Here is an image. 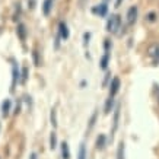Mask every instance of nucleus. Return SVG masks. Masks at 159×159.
<instances>
[{
	"instance_id": "1",
	"label": "nucleus",
	"mask_w": 159,
	"mask_h": 159,
	"mask_svg": "<svg viewBox=\"0 0 159 159\" xmlns=\"http://www.w3.org/2000/svg\"><path fill=\"white\" fill-rule=\"evenodd\" d=\"M120 26H121L120 16H118V15H114V16H111L110 20H108V24H107V31H108V32H112V34H117Z\"/></svg>"
},
{
	"instance_id": "2",
	"label": "nucleus",
	"mask_w": 159,
	"mask_h": 159,
	"mask_svg": "<svg viewBox=\"0 0 159 159\" xmlns=\"http://www.w3.org/2000/svg\"><path fill=\"white\" fill-rule=\"evenodd\" d=\"M120 89V79L114 77L112 82H111V89H110V98H114L117 95V92Z\"/></svg>"
},
{
	"instance_id": "3",
	"label": "nucleus",
	"mask_w": 159,
	"mask_h": 159,
	"mask_svg": "<svg viewBox=\"0 0 159 159\" xmlns=\"http://www.w3.org/2000/svg\"><path fill=\"white\" fill-rule=\"evenodd\" d=\"M136 18H137V7H136V6H133V7H130V9H129V12H127V22H129L130 25L134 24Z\"/></svg>"
},
{
	"instance_id": "4",
	"label": "nucleus",
	"mask_w": 159,
	"mask_h": 159,
	"mask_svg": "<svg viewBox=\"0 0 159 159\" xmlns=\"http://www.w3.org/2000/svg\"><path fill=\"white\" fill-rule=\"evenodd\" d=\"M148 54L155 60H159V44H152L148 50Z\"/></svg>"
},
{
	"instance_id": "5",
	"label": "nucleus",
	"mask_w": 159,
	"mask_h": 159,
	"mask_svg": "<svg viewBox=\"0 0 159 159\" xmlns=\"http://www.w3.org/2000/svg\"><path fill=\"white\" fill-rule=\"evenodd\" d=\"M58 31H60V37H61L63 39H67L69 38V29H67V25L64 24V22H60Z\"/></svg>"
},
{
	"instance_id": "6",
	"label": "nucleus",
	"mask_w": 159,
	"mask_h": 159,
	"mask_svg": "<svg viewBox=\"0 0 159 159\" xmlns=\"http://www.w3.org/2000/svg\"><path fill=\"white\" fill-rule=\"evenodd\" d=\"M61 156L63 159H70V150H69V145L66 142L61 143Z\"/></svg>"
},
{
	"instance_id": "7",
	"label": "nucleus",
	"mask_w": 159,
	"mask_h": 159,
	"mask_svg": "<svg viewBox=\"0 0 159 159\" xmlns=\"http://www.w3.org/2000/svg\"><path fill=\"white\" fill-rule=\"evenodd\" d=\"M51 7H53V0H44L43 12H44V15H45V16H47V15H50V10H51Z\"/></svg>"
},
{
	"instance_id": "8",
	"label": "nucleus",
	"mask_w": 159,
	"mask_h": 159,
	"mask_svg": "<svg viewBox=\"0 0 159 159\" xmlns=\"http://www.w3.org/2000/svg\"><path fill=\"white\" fill-rule=\"evenodd\" d=\"M18 35H19V38L24 41L26 38V28H25V25H18Z\"/></svg>"
},
{
	"instance_id": "9",
	"label": "nucleus",
	"mask_w": 159,
	"mask_h": 159,
	"mask_svg": "<svg viewBox=\"0 0 159 159\" xmlns=\"http://www.w3.org/2000/svg\"><path fill=\"white\" fill-rule=\"evenodd\" d=\"M9 110H10V101L9 99H6V101L2 104V114L6 117L7 114H9Z\"/></svg>"
},
{
	"instance_id": "10",
	"label": "nucleus",
	"mask_w": 159,
	"mask_h": 159,
	"mask_svg": "<svg viewBox=\"0 0 159 159\" xmlns=\"http://www.w3.org/2000/svg\"><path fill=\"white\" fill-rule=\"evenodd\" d=\"M104 146H105V136L99 134V137L97 139V148L98 149H104Z\"/></svg>"
},
{
	"instance_id": "11",
	"label": "nucleus",
	"mask_w": 159,
	"mask_h": 159,
	"mask_svg": "<svg viewBox=\"0 0 159 159\" xmlns=\"http://www.w3.org/2000/svg\"><path fill=\"white\" fill-rule=\"evenodd\" d=\"M117 159H124V143H123V142L118 145V150H117Z\"/></svg>"
},
{
	"instance_id": "12",
	"label": "nucleus",
	"mask_w": 159,
	"mask_h": 159,
	"mask_svg": "<svg viewBox=\"0 0 159 159\" xmlns=\"http://www.w3.org/2000/svg\"><path fill=\"white\" fill-rule=\"evenodd\" d=\"M93 12H97V13H99L101 16H104V15L107 13V5L105 3H102V5H99V7L93 9Z\"/></svg>"
},
{
	"instance_id": "13",
	"label": "nucleus",
	"mask_w": 159,
	"mask_h": 159,
	"mask_svg": "<svg viewBox=\"0 0 159 159\" xmlns=\"http://www.w3.org/2000/svg\"><path fill=\"white\" fill-rule=\"evenodd\" d=\"M16 80H19V72H18V67H16V64L13 66V82H12V89L15 88L16 85Z\"/></svg>"
},
{
	"instance_id": "14",
	"label": "nucleus",
	"mask_w": 159,
	"mask_h": 159,
	"mask_svg": "<svg viewBox=\"0 0 159 159\" xmlns=\"http://www.w3.org/2000/svg\"><path fill=\"white\" fill-rule=\"evenodd\" d=\"M118 118H120V108L117 107L116 116H114V127H112V131H116V130H117V125H118Z\"/></svg>"
},
{
	"instance_id": "15",
	"label": "nucleus",
	"mask_w": 159,
	"mask_h": 159,
	"mask_svg": "<svg viewBox=\"0 0 159 159\" xmlns=\"http://www.w3.org/2000/svg\"><path fill=\"white\" fill-rule=\"evenodd\" d=\"M56 146H57V136H56V133H51V137H50V148L54 149Z\"/></svg>"
},
{
	"instance_id": "16",
	"label": "nucleus",
	"mask_w": 159,
	"mask_h": 159,
	"mask_svg": "<svg viewBox=\"0 0 159 159\" xmlns=\"http://www.w3.org/2000/svg\"><path fill=\"white\" fill-rule=\"evenodd\" d=\"M77 159H86V149H85V145H80V149H79V156Z\"/></svg>"
},
{
	"instance_id": "17",
	"label": "nucleus",
	"mask_w": 159,
	"mask_h": 159,
	"mask_svg": "<svg viewBox=\"0 0 159 159\" xmlns=\"http://www.w3.org/2000/svg\"><path fill=\"white\" fill-rule=\"evenodd\" d=\"M108 57H110V54H108V53H105V56L102 57V60H101V67L102 69H107V64H108Z\"/></svg>"
},
{
	"instance_id": "18",
	"label": "nucleus",
	"mask_w": 159,
	"mask_h": 159,
	"mask_svg": "<svg viewBox=\"0 0 159 159\" xmlns=\"http://www.w3.org/2000/svg\"><path fill=\"white\" fill-rule=\"evenodd\" d=\"M51 124H53V127H57V117H56V110L51 111Z\"/></svg>"
},
{
	"instance_id": "19",
	"label": "nucleus",
	"mask_w": 159,
	"mask_h": 159,
	"mask_svg": "<svg viewBox=\"0 0 159 159\" xmlns=\"http://www.w3.org/2000/svg\"><path fill=\"white\" fill-rule=\"evenodd\" d=\"M26 77H28V67H24V73H22V82L26 80Z\"/></svg>"
},
{
	"instance_id": "20",
	"label": "nucleus",
	"mask_w": 159,
	"mask_h": 159,
	"mask_svg": "<svg viewBox=\"0 0 159 159\" xmlns=\"http://www.w3.org/2000/svg\"><path fill=\"white\" fill-rule=\"evenodd\" d=\"M112 105V98H110L108 101H107V107H105V112H110V107Z\"/></svg>"
}]
</instances>
